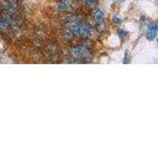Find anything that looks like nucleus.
I'll use <instances>...</instances> for the list:
<instances>
[{"mask_svg": "<svg viewBox=\"0 0 158 148\" xmlns=\"http://www.w3.org/2000/svg\"><path fill=\"white\" fill-rule=\"evenodd\" d=\"M113 22L116 23V24H121V18L119 16V15H116V16H114V18H113Z\"/></svg>", "mask_w": 158, "mask_h": 148, "instance_id": "nucleus-7", "label": "nucleus"}, {"mask_svg": "<svg viewBox=\"0 0 158 148\" xmlns=\"http://www.w3.org/2000/svg\"><path fill=\"white\" fill-rule=\"evenodd\" d=\"M94 19L99 23L103 22V21L105 20V14H104L103 11H101V10H96V11L94 12Z\"/></svg>", "mask_w": 158, "mask_h": 148, "instance_id": "nucleus-4", "label": "nucleus"}, {"mask_svg": "<svg viewBox=\"0 0 158 148\" xmlns=\"http://www.w3.org/2000/svg\"><path fill=\"white\" fill-rule=\"evenodd\" d=\"M67 8H68V4L66 1L61 0V1L58 2V9L59 10H66Z\"/></svg>", "mask_w": 158, "mask_h": 148, "instance_id": "nucleus-5", "label": "nucleus"}, {"mask_svg": "<svg viewBox=\"0 0 158 148\" xmlns=\"http://www.w3.org/2000/svg\"><path fill=\"white\" fill-rule=\"evenodd\" d=\"M70 30L73 32V34L79 35L81 37H88L91 34V30L90 27L86 24H83V23H78V22H74L70 25Z\"/></svg>", "mask_w": 158, "mask_h": 148, "instance_id": "nucleus-1", "label": "nucleus"}, {"mask_svg": "<svg viewBox=\"0 0 158 148\" xmlns=\"http://www.w3.org/2000/svg\"><path fill=\"white\" fill-rule=\"evenodd\" d=\"M156 35H157V25L153 24L148 28V31H147V38L152 40L155 38Z\"/></svg>", "mask_w": 158, "mask_h": 148, "instance_id": "nucleus-3", "label": "nucleus"}, {"mask_svg": "<svg viewBox=\"0 0 158 148\" xmlns=\"http://www.w3.org/2000/svg\"><path fill=\"white\" fill-rule=\"evenodd\" d=\"M118 36L121 38H125V36H127V32L125 31H123V30H119L118 31Z\"/></svg>", "mask_w": 158, "mask_h": 148, "instance_id": "nucleus-8", "label": "nucleus"}, {"mask_svg": "<svg viewBox=\"0 0 158 148\" xmlns=\"http://www.w3.org/2000/svg\"><path fill=\"white\" fill-rule=\"evenodd\" d=\"M113 1H116V2H123V1H125V0H113Z\"/></svg>", "mask_w": 158, "mask_h": 148, "instance_id": "nucleus-9", "label": "nucleus"}, {"mask_svg": "<svg viewBox=\"0 0 158 148\" xmlns=\"http://www.w3.org/2000/svg\"><path fill=\"white\" fill-rule=\"evenodd\" d=\"M84 2L89 7H93V6L96 5V0H84Z\"/></svg>", "mask_w": 158, "mask_h": 148, "instance_id": "nucleus-6", "label": "nucleus"}, {"mask_svg": "<svg viewBox=\"0 0 158 148\" xmlns=\"http://www.w3.org/2000/svg\"><path fill=\"white\" fill-rule=\"evenodd\" d=\"M73 54L76 57H80V58H91V53L89 52V50L84 46H76L73 49Z\"/></svg>", "mask_w": 158, "mask_h": 148, "instance_id": "nucleus-2", "label": "nucleus"}]
</instances>
